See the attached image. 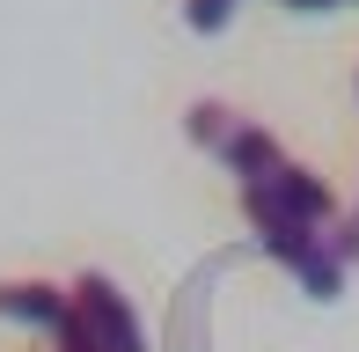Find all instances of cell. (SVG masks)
Wrapping results in <instances>:
<instances>
[{
	"instance_id": "obj_3",
	"label": "cell",
	"mask_w": 359,
	"mask_h": 352,
	"mask_svg": "<svg viewBox=\"0 0 359 352\" xmlns=\"http://www.w3.org/2000/svg\"><path fill=\"white\" fill-rule=\"evenodd\" d=\"M235 8H242V0H184V22L213 37V29H227V15H235Z\"/></svg>"
},
{
	"instance_id": "obj_4",
	"label": "cell",
	"mask_w": 359,
	"mask_h": 352,
	"mask_svg": "<svg viewBox=\"0 0 359 352\" xmlns=\"http://www.w3.org/2000/svg\"><path fill=\"white\" fill-rule=\"evenodd\" d=\"M337 250H345V264H352V257H359V213H352V220H345V235H337Z\"/></svg>"
},
{
	"instance_id": "obj_5",
	"label": "cell",
	"mask_w": 359,
	"mask_h": 352,
	"mask_svg": "<svg viewBox=\"0 0 359 352\" xmlns=\"http://www.w3.org/2000/svg\"><path fill=\"white\" fill-rule=\"evenodd\" d=\"M286 8H308V15H316V8H352V0H286Z\"/></svg>"
},
{
	"instance_id": "obj_1",
	"label": "cell",
	"mask_w": 359,
	"mask_h": 352,
	"mask_svg": "<svg viewBox=\"0 0 359 352\" xmlns=\"http://www.w3.org/2000/svg\"><path fill=\"white\" fill-rule=\"evenodd\" d=\"M67 294H74V323L88 330L95 352H147L140 316H133V301L118 294V279H103V271H81Z\"/></svg>"
},
{
	"instance_id": "obj_2",
	"label": "cell",
	"mask_w": 359,
	"mask_h": 352,
	"mask_svg": "<svg viewBox=\"0 0 359 352\" xmlns=\"http://www.w3.org/2000/svg\"><path fill=\"white\" fill-rule=\"evenodd\" d=\"M0 316L29 323V330H59L74 316V294L67 286H44V279H0Z\"/></svg>"
}]
</instances>
